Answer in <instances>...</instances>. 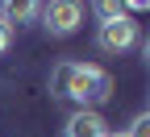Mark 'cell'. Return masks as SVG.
<instances>
[{"instance_id":"obj_1","label":"cell","mask_w":150,"mask_h":137,"mask_svg":"<svg viewBox=\"0 0 150 137\" xmlns=\"http://www.w3.org/2000/svg\"><path fill=\"white\" fill-rule=\"evenodd\" d=\"M67 100H75L79 108H92L104 104L112 96V75L104 67H92V63H71V75H67V87H63Z\"/></svg>"},{"instance_id":"obj_2","label":"cell","mask_w":150,"mask_h":137,"mask_svg":"<svg viewBox=\"0 0 150 137\" xmlns=\"http://www.w3.org/2000/svg\"><path fill=\"white\" fill-rule=\"evenodd\" d=\"M38 17H42V25H46L54 37H71L75 29L83 25V8L71 4V0H54V4H46Z\"/></svg>"},{"instance_id":"obj_3","label":"cell","mask_w":150,"mask_h":137,"mask_svg":"<svg viewBox=\"0 0 150 137\" xmlns=\"http://www.w3.org/2000/svg\"><path fill=\"white\" fill-rule=\"evenodd\" d=\"M134 42H138V25L129 21V17L100 21V29H96V46H100L104 54H121V50H129Z\"/></svg>"},{"instance_id":"obj_4","label":"cell","mask_w":150,"mask_h":137,"mask_svg":"<svg viewBox=\"0 0 150 137\" xmlns=\"http://www.w3.org/2000/svg\"><path fill=\"white\" fill-rule=\"evenodd\" d=\"M108 129H104V116L100 112H92V108H79L67 121V137H104Z\"/></svg>"},{"instance_id":"obj_5","label":"cell","mask_w":150,"mask_h":137,"mask_svg":"<svg viewBox=\"0 0 150 137\" xmlns=\"http://www.w3.org/2000/svg\"><path fill=\"white\" fill-rule=\"evenodd\" d=\"M38 13H42L38 4H4V8H0V21H4V25L13 29V25H29Z\"/></svg>"},{"instance_id":"obj_6","label":"cell","mask_w":150,"mask_h":137,"mask_svg":"<svg viewBox=\"0 0 150 137\" xmlns=\"http://www.w3.org/2000/svg\"><path fill=\"white\" fill-rule=\"evenodd\" d=\"M125 137H150V112H138L134 116V125H129Z\"/></svg>"},{"instance_id":"obj_7","label":"cell","mask_w":150,"mask_h":137,"mask_svg":"<svg viewBox=\"0 0 150 137\" xmlns=\"http://www.w3.org/2000/svg\"><path fill=\"white\" fill-rule=\"evenodd\" d=\"M96 13H100V21H112V17H125V8H121V4H112V0L96 4Z\"/></svg>"},{"instance_id":"obj_8","label":"cell","mask_w":150,"mask_h":137,"mask_svg":"<svg viewBox=\"0 0 150 137\" xmlns=\"http://www.w3.org/2000/svg\"><path fill=\"white\" fill-rule=\"evenodd\" d=\"M8 46H13V29L0 21V54H8Z\"/></svg>"},{"instance_id":"obj_9","label":"cell","mask_w":150,"mask_h":137,"mask_svg":"<svg viewBox=\"0 0 150 137\" xmlns=\"http://www.w3.org/2000/svg\"><path fill=\"white\" fill-rule=\"evenodd\" d=\"M104 137H125V133H104Z\"/></svg>"}]
</instances>
